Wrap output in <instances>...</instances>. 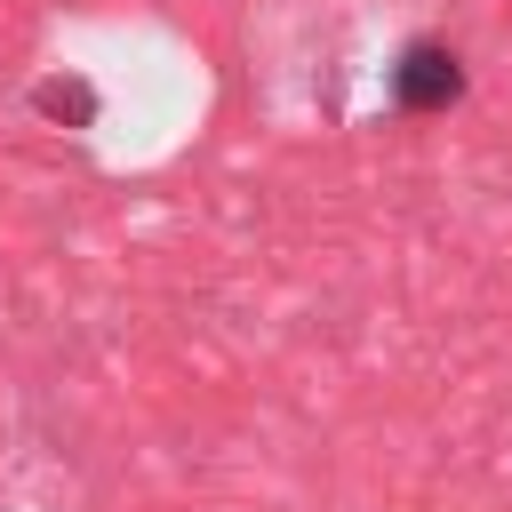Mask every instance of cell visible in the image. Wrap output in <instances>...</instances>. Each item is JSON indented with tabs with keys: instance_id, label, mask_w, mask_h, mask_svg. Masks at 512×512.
Instances as JSON below:
<instances>
[{
	"instance_id": "cell-1",
	"label": "cell",
	"mask_w": 512,
	"mask_h": 512,
	"mask_svg": "<svg viewBox=\"0 0 512 512\" xmlns=\"http://www.w3.org/2000/svg\"><path fill=\"white\" fill-rule=\"evenodd\" d=\"M464 96V64H456V48H440V40H408L400 48V64H392V104L400 112H448Z\"/></svg>"
},
{
	"instance_id": "cell-2",
	"label": "cell",
	"mask_w": 512,
	"mask_h": 512,
	"mask_svg": "<svg viewBox=\"0 0 512 512\" xmlns=\"http://www.w3.org/2000/svg\"><path fill=\"white\" fill-rule=\"evenodd\" d=\"M32 112L40 120H56V128H96V88L80 80V72H48V80H32Z\"/></svg>"
}]
</instances>
